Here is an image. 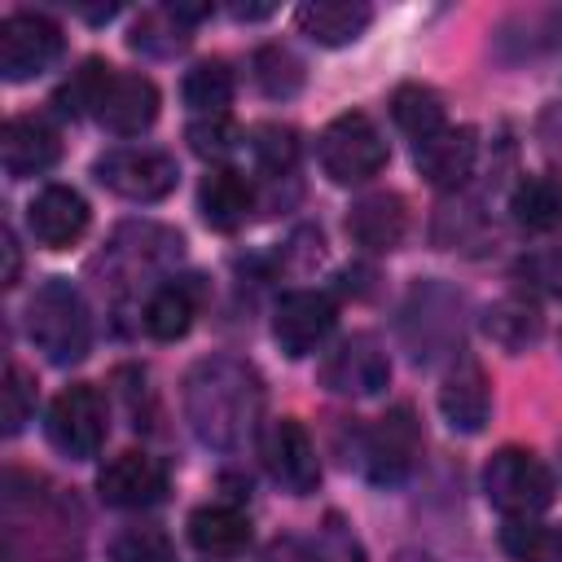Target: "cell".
Returning a JSON list of instances; mask_svg holds the SVG:
<instances>
[{"label":"cell","instance_id":"obj_17","mask_svg":"<svg viewBox=\"0 0 562 562\" xmlns=\"http://www.w3.org/2000/svg\"><path fill=\"white\" fill-rule=\"evenodd\" d=\"M474 158H479L474 127H443L413 145V162L435 189H461L474 171Z\"/></svg>","mask_w":562,"mask_h":562},{"label":"cell","instance_id":"obj_22","mask_svg":"<svg viewBox=\"0 0 562 562\" xmlns=\"http://www.w3.org/2000/svg\"><path fill=\"white\" fill-rule=\"evenodd\" d=\"M509 211H514L518 228H527V233H553L562 224V184L553 176H522L514 184Z\"/></svg>","mask_w":562,"mask_h":562},{"label":"cell","instance_id":"obj_5","mask_svg":"<svg viewBox=\"0 0 562 562\" xmlns=\"http://www.w3.org/2000/svg\"><path fill=\"white\" fill-rule=\"evenodd\" d=\"M105 400L92 382H75L66 386L53 404H48V422H44V435L48 443L70 457V461H88L101 452L105 443Z\"/></svg>","mask_w":562,"mask_h":562},{"label":"cell","instance_id":"obj_26","mask_svg":"<svg viewBox=\"0 0 562 562\" xmlns=\"http://www.w3.org/2000/svg\"><path fill=\"white\" fill-rule=\"evenodd\" d=\"M184 26H189V22L180 18L176 4H167V9H149V13L136 18L127 44H132L136 53H149V57H171V53H180V48L189 44V31H184Z\"/></svg>","mask_w":562,"mask_h":562},{"label":"cell","instance_id":"obj_18","mask_svg":"<svg viewBox=\"0 0 562 562\" xmlns=\"http://www.w3.org/2000/svg\"><path fill=\"white\" fill-rule=\"evenodd\" d=\"M404 228H408V211L400 193H364L347 211V237L373 255L395 250L404 241Z\"/></svg>","mask_w":562,"mask_h":562},{"label":"cell","instance_id":"obj_34","mask_svg":"<svg viewBox=\"0 0 562 562\" xmlns=\"http://www.w3.org/2000/svg\"><path fill=\"white\" fill-rule=\"evenodd\" d=\"M189 149L198 154V158H211V162H220V158H228L233 149H237V123L228 119V114H202V119H193L189 123Z\"/></svg>","mask_w":562,"mask_h":562},{"label":"cell","instance_id":"obj_9","mask_svg":"<svg viewBox=\"0 0 562 562\" xmlns=\"http://www.w3.org/2000/svg\"><path fill=\"white\" fill-rule=\"evenodd\" d=\"M386 382H391V356L373 334L342 338L321 364V386L338 395H378Z\"/></svg>","mask_w":562,"mask_h":562},{"label":"cell","instance_id":"obj_20","mask_svg":"<svg viewBox=\"0 0 562 562\" xmlns=\"http://www.w3.org/2000/svg\"><path fill=\"white\" fill-rule=\"evenodd\" d=\"M198 211H202V220H206L211 228L233 233V228H241V224L250 220V211H255V184H250L241 171H233V167H215V171L202 180V189H198Z\"/></svg>","mask_w":562,"mask_h":562},{"label":"cell","instance_id":"obj_4","mask_svg":"<svg viewBox=\"0 0 562 562\" xmlns=\"http://www.w3.org/2000/svg\"><path fill=\"white\" fill-rule=\"evenodd\" d=\"M316 158H321V171L334 184H364L386 167V140H382V132L373 127L369 114L351 110V114H338L321 132Z\"/></svg>","mask_w":562,"mask_h":562},{"label":"cell","instance_id":"obj_1","mask_svg":"<svg viewBox=\"0 0 562 562\" xmlns=\"http://www.w3.org/2000/svg\"><path fill=\"white\" fill-rule=\"evenodd\" d=\"M263 382L237 356H206L184 378V417L206 448L237 452L259 422Z\"/></svg>","mask_w":562,"mask_h":562},{"label":"cell","instance_id":"obj_33","mask_svg":"<svg viewBox=\"0 0 562 562\" xmlns=\"http://www.w3.org/2000/svg\"><path fill=\"white\" fill-rule=\"evenodd\" d=\"M114 66H105L101 57H88L79 70H75V79L70 83H61L57 88V110L61 114H70V119H79V114H88L92 105H97V92H101V83H105V75H110Z\"/></svg>","mask_w":562,"mask_h":562},{"label":"cell","instance_id":"obj_6","mask_svg":"<svg viewBox=\"0 0 562 562\" xmlns=\"http://www.w3.org/2000/svg\"><path fill=\"white\" fill-rule=\"evenodd\" d=\"M92 176L127 198V202H158L176 189V158L162 154V149H136V145H123V149H105L97 162H92Z\"/></svg>","mask_w":562,"mask_h":562},{"label":"cell","instance_id":"obj_36","mask_svg":"<svg viewBox=\"0 0 562 562\" xmlns=\"http://www.w3.org/2000/svg\"><path fill=\"white\" fill-rule=\"evenodd\" d=\"M18 268H22V255H18V237L4 228V285H18Z\"/></svg>","mask_w":562,"mask_h":562},{"label":"cell","instance_id":"obj_35","mask_svg":"<svg viewBox=\"0 0 562 562\" xmlns=\"http://www.w3.org/2000/svg\"><path fill=\"white\" fill-rule=\"evenodd\" d=\"M250 149H255V158H259V167L268 176H285L294 167V158H299V136H294V127L263 123V127H255Z\"/></svg>","mask_w":562,"mask_h":562},{"label":"cell","instance_id":"obj_27","mask_svg":"<svg viewBox=\"0 0 562 562\" xmlns=\"http://www.w3.org/2000/svg\"><path fill=\"white\" fill-rule=\"evenodd\" d=\"M501 549L514 562H562V531L536 518H509L501 527Z\"/></svg>","mask_w":562,"mask_h":562},{"label":"cell","instance_id":"obj_25","mask_svg":"<svg viewBox=\"0 0 562 562\" xmlns=\"http://www.w3.org/2000/svg\"><path fill=\"white\" fill-rule=\"evenodd\" d=\"M483 329H487V338H492L496 347H505V351H527V347L540 338L544 321H540V312H536L527 299H501L496 307H487Z\"/></svg>","mask_w":562,"mask_h":562},{"label":"cell","instance_id":"obj_23","mask_svg":"<svg viewBox=\"0 0 562 562\" xmlns=\"http://www.w3.org/2000/svg\"><path fill=\"white\" fill-rule=\"evenodd\" d=\"M391 119H395V127L408 132L413 140H426V136H435V132L448 127V123H443V101H439V92L426 88V83H400V88L391 92Z\"/></svg>","mask_w":562,"mask_h":562},{"label":"cell","instance_id":"obj_12","mask_svg":"<svg viewBox=\"0 0 562 562\" xmlns=\"http://www.w3.org/2000/svg\"><path fill=\"white\" fill-rule=\"evenodd\" d=\"M97 492H101L105 505H119V509L158 505L167 496V465L149 452H119L101 465Z\"/></svg>","mask_w":562,"mask_h":562},{"label":"cell","instance_id":"obj_30","mask_svg":"<svg viewBox=\"0 0 562 562\" xmlns=\"http://www.w3.org/2000/svg\"><path fill=\"white\" fill-rule=\"evenodd\" d=\"M255 83L268 97H281L285 101V97H294L303 88V61L290 48H281V44H268V48L255 53Z\"/></svg>","mask_w":562,"mask_h":562},{"label":"cell","instance_id":"obj_19","mask_svg":"<svg viewBox=\"0 0 562 562\" xmlns=\"http://www.w3.org/2000/svg\"><path fill=\"white\" fill-rule=\"evenodd\" d=\"M294 22L321 48H342L364 35V26L373 22V9L360 0H307V4H299Z\"/></svg>","mask_w":562,"mask_h":562},{"label":"cell","instance_id":"obj_31","mask_svg":"<svg viewBox=\"0 0 562 562\" xmlns=\"http://www.w3.org/2000/svg\"><path fill=\"white\" fill-rule=\"evenodd\" d=\"M35 413V378L9 360L4 369V386H0V422H4V435H18Z\"/></svg>","mask_w":562,"mask_h":562},{"label":"cell","instance_id":"obj_28","mask_svg":"<svg viewBox=\"0 0 562 562\" xmlns=\"http://www.w3.org/2000/svg\"><path fill=\"white\" fill-rule=\"evenodd\" d=\"M268 562H364L360 544L338 531V522H329L321 531V540H285V544H272Z\"/></svg>","mask_w":562,"mask_h":562},{"label":"cell","instance_id":"obj_2","mask_svg":"<svg viewBox=\"0 0 562 562\" xmlns=\"http://www.w3.org/2000/svg\"><path fill=\"white\" fill-rule=\"evenodd\" d=\"M26 334L53 364H75L92 347V321L83 294L66 277H48L26 299Z\"/></svg>","mask_w":562,"mask_h":562},{"label":"cell","instance_id":"obj_37","mask_svg":"<svg viewBox=\"0 0 562 562\" xmlns=\"http://www.w3.org/2000/svg\"><path fill=\"white\" fill-rule=\"evenodd\" d=\"M268 13H272L268 4H237L233 9V18H268Z\"/></svg>","mask_w":562,"mask_h":562},{"label":"cell","instance_id":"obj_11","mask_svg":"<svg viewBox=\"0 0 562 562\" xmlns=\"http://www.w3.org/2000/svg\"><path fill=\"white\" fill-rule=\"evenodd\" d=\"M97 123L114 136H140L154 119H158V88L145 79V75H132V70H110L101 92H97V105H92Z\"/></svg>","mask_w":562,"mask_h":562},{"label":"cell","instance_id":"obj_7","mask_svg":"<svg viewBox=\"0 0 562 562\" xmlns=\"http://www.w3.org/2000/svg\"><path fill=\"white\" fill-rule=\"evenodd\" d=\"M61 57V26L48 13L18 9L0 22V75L9 83L44 75Z\"/></svg>","mask_w":562,"mask_h":562},{"label":"cell","instance_id":"obj_24","mask_svg":"<svg viewBox=\"0 0 562 562\" xmlns=\"http://www.w3.org/2000/svg\"><path fill=\"white\" fill-rule=\"evenodd\" d=\"M193 312H198V303H193V290H189L184 281L158 285V290L149 294V303H145V329H149V338H158V342H176V338L189 334Z\"/></svg>","mask_w":562,"mask_h":562},{"label":"cell","instance_id":"obj_32","mask_svg":"<svg viewBox=\"0 0 562 562\" xmlns=\"http://www.w3.org/2000/svg\"><path fill=\"white\" fill-rule=\"evenodd\" d=\"M110 558L114 562H171V540L167 531L149 522H132L110 540Z\"/></svg>","mask_w":562,"mask_h":562},{"label":"cell","instance_id":"obj_21","mask_svg":"<svg viewBox=\"0 0 562 562\" xmlns=\"http://www.w3.org/2000/svg\"><path fill=\"white\" fill-rule=\"evenodd\" d=\"M189 544L198 553H211V558H233L250 544V518L237 505H224V501L198 505L189 514Z\"/></svg>","mask_w":562,"mask_h":562},{"label":"cell","instance_id":"obj_14","mask_svg":"<svg viewBox=\"0 0 562 562\" xmlns=\"http://www.w3.org/2000/svg\"><path fill=\"white\" fill-rule=\"evenodd\" d=\"M439 413L452 430L461 435H479L487 426V413H492V386H487V373L474 356H457L452 369L443 373V386H439Z\"/></svg>","mask_w":562,"mask_h":562},{"label":"cell","instance_id":"obj_13","mask_svg":"<svg viewBox=\"0 0 562 562\" xmlns=\"http://www.w3.org/2000/svg\"><path fill=\"white\" fill-rule=\"evenodd\" d=\"M329 329H334V303L321 290H294L272 312V338L294 360L307 356V351H316Z\"/></svg>","mask_w":562,"mask_h":562},{"label":"cell","instance_id":"obj_10","mask_svg":"<svg viewBox=\"0 0 562 562\" xmlns=\"http://www.w3.org/2000/svg\"><path fill=\"white\" fill-rule=\"evenodd\" d=\"M263 465L290 496H307L321 483V461L299 417H277L263 430Z\"/></svg>","mask_w":562,"mask_h":562},{"label":"cell","instance_id":"obj_16","mask_svg":"<svg viewBox=\"0 0 562 562\" xmlns=\"http://www.w3.org/2000/svg\"><path fill=\"white\" fill-rule=\"evenodd\" d=\"M57 158H61V136H57V127H53L48 119H40V114H18V119L4 123V132H0V162H4V171H9L13 180L40 176V171H48Z\"/></svg>","mask_w":562,"mask_h":562},{"label":"cell","instance_id":"obj_15","mask_svg":"<svg viewBox=\"0 0 562 562\" xmlns=\"http://www.w3.org/2000/svg\"><path fill=\"white\" fill-rule=\"evenodd\" d=\"M26 224H31V237L48 250H66L70 241L83 237L88 228V202L79 189L70 184H48L31 198L26 206Z\"/></svg>","mask_w":562,"mask_h":562},{"label":"cell","instance_id":"obj_3","mask_svg":"<svg viewBox=\"0 0 562 562\" xmlns=\"http://www.w3.org/2000/svg\"><path fill=\"white\" fill-rule=\"evenodd\" d=\"M483 492L505 518H536L553 505V474L536 452L501 448L483 470Z\"/></svg>","mask_w":562,"mask_h":562},{"label":"cell","instance_id":"obj_8","mask_svg":"<svg viewBox=\"0 0 562 562\" xmlns=\"http://www.w3.org/2000/svg\"><path fill=\"white\" fill-rule=\"evenodd\" d=\"M422 457V422L408 404H395L364 439V470L378 487H395L413 474Z\"/></svg>","mask_w":562,"mask_h":562},{"label":"cell","instance_id":"obj_29","mask_svg":"<svg viewBox=\"0 0 562 562\" xmlns=\"http://www.w3.org/2000/svg\"><path fill=\"white\" fill-rule=\"evenodd\" d=\"M184 101L198 114H224V105L233 101V70H228V61H220V57L198 61L184 75Z\"/></svg>","mask_w":562,"mask_h":562}]
</instances>
